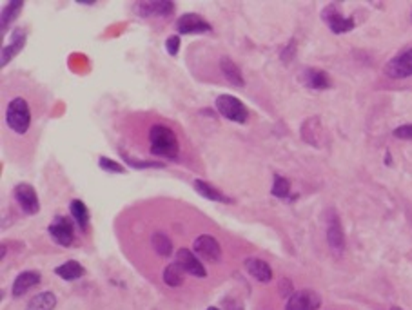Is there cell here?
Returning a JSON list of instances; mask_svg holds the SVG:
<instances>
[{"instance_id":"obj_12","label":"cell","mask_w":412,"mask_h":310,"mask_svg":"<svg viewBox=\"0 0 412 310\" xmlns=\"http://www.w3.org/2000/svg\"><path fill=\"white\" fill-rule=\"evenodd\" d=\"M327 242H329L330 251L335 254H341L345 249V236L341 223H339L338 216H330L329 223H327Z\"/></svg>"},{"instance_id":"obj_28","label":"cell","mask_w":412,"mask_h":310,"mask_svg":"<svg viewBox=\"0 0 412 310\" xmlns=\"http://www.w3.org/2000/svg\"><path fill=\"white\" fill-rule=\"evenodd\" d=\"M165 49H167V53H169L171 57H176V55H178V49H180L178 35H173V37H169V39L165 40Z\"/></svg>"},{"instance_id":"obj_11","label":"cell","mask_w":412,"mask_h":310,"mask_svg":"<svg viewBox=\"0 0 412 310\" xmlns=\"http://www.w3.org/2000/svg\"><path fill=\"white\" fill-rule=\"evenodd\" d=\"M176 263L182 267V271L191 274V276L194 278L207 276V271L204 269V265H202V262L198 260V256L193 254L189 249H180V251L176 252Z\"/></svg>"},{"instance_id":"obj_9","label":"cell","mask_w":412,"mask_h":310,"mask_svg":"<svg viewBox=\"0 0 412 310\" xmlns=\"http://www.w3.org/2000/svg\"><path fill=\"white\" fill-rule=\"evenodd\" d=\"M321 19L325 20V24L329 26L330 31L336 35L347 33V31L354 30V20L350 19V17L341 15L336 6H327V8L321 11Z\"/></svg>"},{"instance_id":"obj_4","label":"cell","mask_w":412,"mask_h":310,"mask_svg":"<svg viewBox=\"0 0 412 310\" xmlns=\"http://www.w3.org/2000/svg\"><path fill=\"white\" fill-rule=\"evenodd\" d=\"M194 254L200 258V260H204V262H211L216 263L222 260V247H220V243L216 238L209 236V234H202L194 240L193 243Z\"/></svg>"},{"instance_id":"obj_10","label":"cell","mask_w":412,"mask_h":310,"mask_svg":"<svg viewBox=\"0 0 412 310\" xmlns=\"http://www.w3.org/2000/svg\"><path fill=\"white\" fill-rule=\"evenodd\" d=\"M13 196H15L17 204L20 205V209H22L26 214L33 216V214H37L40 211V204H39V196H37V191H35L30 184H19V185H17Z\"/></svg>"},{"instance_id":"obj_25","label":"cell","mask_w":412,"mask_h":310,"mask_svg":"<svg viewBox=\"0 0 412 310\" xmlns=\"http://www.w3.org/2000/svg\"><path fill=\"white\" fill-rule=\"evenodd\" d=\"M22 8H24V2H10V4L2 10V20H0V24H2V35L8 31V26L19 17Z\"/></svg>"},{"instance_id":"obj_5","label":"cell","mask_w":412,"mask_h":310,"mask_svg":"<svg viewBox=\"0 0 412 310\" xmlns=\"http://www.w3.org/2000/svg\"><path fill=\"white\" fill-rule=\"evenodd\" d=\"M48 231L49 236L53 238L55 242L62 245V247H69L75 242V225L66 216H57L55 222L49 225Z\"/></svg>"},{"instance_id":"obj_15","label":"cell","mask_w":412,"mask_h":310,"mask_svg":"<svg viewBox=\"0 0 412 310\" xmlns=\"http://www.w3.org/2000/svg\"><path fill=\"white\" fill-rule=\"evenodd\" d=\"M40 280H42V278H40L39 272H35V271L20 272L19 276L15 278V281H13V289H11V291H13V296H15V298H20V296L30 291V289L39 285Z\"/></svg>"},{"instance_id":"obj_7","label":"cell","mask_w":412,"mask_h":310,"mask_svg":"<svg viewBox=\"0 0 412 310\" xmlns=\"http://www.w3.org/2000/svg\"><path fill=\"white\" fill-rule=\"evenodd\" d=\"M321 305L320 296L310 289L292 292L291 298L287 300L285 310H318Z\"/></svg>"},{"instance_id":"obj_8","label":"cell","mask_w":412,"mask_h":310,"mask_svg":"<svg viewBox=\"0 0 412 310\" xmlns=\"http://www.w3.org/2000/svg\"><path fill=\"white\" fill-rule=\"evenodd\" d=\"M383 71H385L388 78L412 77V49H407V51H403L397 57L388 60Z\"/></svg>"},{"instance_id":"obj_16","label":"cell","mask_w":412,"mask_h":310,"mask_svg":"<svg viewBox=\"0 0 412 310\" xmlns=\"http://www.w3.org/2000/svg\"><path fill=\"white\" fill-rule=\"evenodd\" d=\"M135 8L142 17H165L175 11V4L173 2H165V0H160V2H140Z\"/></svg>"},{"instance_id":"obj_32","label":"cell","mask_w":412,"mask_h":310,"mask_svg":"<svg viewBox=\"0 0 412 310\" xmlns=\"http://www.w3.org/2000/svg\"><path fill=\"white\" fill-rule=\"evenodd\" d=\"M391 310H402V309H397V307H393V309H391Z\"/></svg>"},{"instance_id":"obj_3","label":"cell","mask_w":412,"mask_h":310,"mask_svg":"<svg viewBox=\"0 0 412 310\" xmlns=\"http://www.w3.org/2000/svg\"><path fill=\"white\" fill-rule=\"evenodd\" d=\"M216 109H218L222 117H225L231 122H236V124H245L249 118L247 107L243 106L233 95H220L216 98Z\"/></svg>"},{"instance_id":"obj_20","label":"cell","mask_w":412,"mask_h":310,"mask_svg":"<svg viewBox=\"0 0 412 310\" xmlns=\"http://www.w3.org/2000/svg\"><path fill=\"white\" fill-rule=\"evenodd\" d=\"M55 307H57V296L53 292H40L31 298L26 310H55Z\"/></svg>"},{"instance_id":"obj_31","label":"cell","mask_w":412,"mask_h":310,"mask_svg":"<svg viewBox=\"0 0 412 310\" xmlns=\"http://www.w3.org/2000/svg\"><path fill=\"white\" fill-rule=\"evenodd\" d=\"M207 310H220V309H216V307H209Z\"/></svg>"},{"instance_id":"obj_1","label":"cell","mask_w":412,"mask_h":310,"mask_svg":"<svg viewBox=\"0 0 412 310\" xmlns=\"http://www.w3.org/2000/svg\"><path fill=\"white\" fill-rule=\"evenodd\" d=\"M149 146L151 153L162 158L176 160L178 158V140L173 129L156 124L149 129Z\"/></svg>"},{"instance_id":"obj_17","label":"cell","mask_w":412,"mask_h":310,"mask_svg":"<svg viewBox=\"0 0 412 310\" xmlns=\"http://www.w3.org/2000/svg\"><path fill=\"white\" fill-rule=\"evenodd\" d=\"M301 82H303L306 88L318 89V91L330 88L329 77H327V73L321 71V69H306V71L301 73Z\"/></svg>"},{"instance_id":"obj_19","label":"cell","mask_w":412,"mask_h":310,"mask_svg":"<svg viewBox=\"0 0 412 310\" xmlns=\"http://www.w3.org/2000/svg\"><path fill=\"white\" fill-rule=\"evenodd\" d=\"M220 69H222V75L225 77L227 82H231L233 86H236V88H243V86H245L242 71H240V68H238L236 64L229 59V57H223V59L220 60Z\"/></svg>"},{"instance_id":"obj_6","label":"cell","mask_w":412,"mask_h":310,"mask_svg":"<svg viewBox=\"0 0 412 310\" xmlns=\"http://www.w3.org/2000/svg\"><path fill=\"white\" fill-rule=\"evenodd\" d=\"M175 28L182 35H204L211 33V30H213L207 20L202 19L196 13H184L176 20Z\"/></svg>"},{"instance_id":"obj_30","label":"cell","mask_w":412,"mask_h":310,"mask_svg":"<svg viewBox=\"0 0 412 310\" xmlns=\"http://www.w3.org/2000/svg\"><path fill=\"white\" fill-rule=\"evenodd\" d=\"M122 156H124V160L131 165V167H135V169H138V167H142V169H144V167H162V164H158V162H136L135 158H129L126 153H122Z\"/></svg>"},{"instance_id":"obj_27","label":"cell","mask_w":412,"mask_h":310,"mask_svg":"<svg viewBox=\"0 0 412 310\" xmlns=\"http://www.w3.org/2000/svg\"><path fill=\"white\" fill-rule=\"evenodd\" d=\"M100 167H102L104 171H107V173H117V175L124 173V165L117 164L115 160H109V158H106V156L100 158Z\"/></svg>"},{"instance_id":"obj_14","label":"cell","mask_w":412,"mask_h":310,"mask_svg":"<svg viewBox=\"0 0 412 310\" xmlns=\"http://www.w3.org/2000/svg\"><path fill=\"white\" fill-rule=\"evenodd\" d=\"M243 265H245V271L260 283H269L272 280V269L260 258H247Z\"/></svg>"},{"instance_id":"obj_26","label":"cell","mask_w":412,"mask_h":310,"mask_svg":"<svg viewBox=\"0 0 412 310\" xmlns=\"http://www.w3.org/2000/svg\"><path fill=\"white\" fill-rule=\"evenodd\" d=\"M271 193L272 196H277V198H287L289 193H291V184H289V180H285L280 175L274 176V184H272Z\"/></svg>"},{"instance_id":"obj_23","label":"cell","mask_w":412,"mask_h":310,"mask_svg":"<svg viewBox=\"0 0 412 310\" xmlns=\"http://www.w3.org/2000/svg\"><path fill=\"white\" fill-rule=\"evenodd\" d=\"M164 283L169 287H180L184 283V271L178 263H169L164 269Z\"/></svg>"},{"instance_id":"obj_29","label":"cell","mask_w":412,"mask_h":310,"mask_svg":"<svg viewBox=\"0 0 412 310\" xmlns=\"http://www.w3.org/2000/svg\"><path fill=\"white\" fill-rule=\"evenodd\" d=\"M393 135L396 136V138H400V140H412V124H405V126L396 127Z\"/></svg>"},{"instance_id":"obj_2","label":"cell","mask_w":412,"mask_h":310,"mask_svg":"<svg viewBox=\"0 0 412 310\" xmlns=\"http://www.w3.org/2000/svg\"><path fill=\"white\" fill-rule=\"evenodd\" d=\"M6 124L17 135H26L31 126L30 106L24 98H13L6 109Z\"/></svg>"},{"instance_id":"obj_21","label":"cell","mask_w":412,"mask_h":310,"mask_svg":"<svg viewBox=\"0 0 412 310\" xmlns=\"http://www.w3.org/2000/svg\"><path fill=\"white\" fill-rule=\"evenodd\" d=\"M55 272H57V276H60L62 280L75 281V280H80L86 271H84V267L80 265V263L75 262V260H71V262H66L64 265L57 267V269H55Z\"/></svg>"},{"instance_id":"obj_24","label":"cell","mask_w":412,"mask_h":310,"mask_svg":"<svg viewBox=\"0 0 412 310\" xmlns=\"http://www.w3.org/2000/svg\"><path fill=\"white\" fill-rule=\"evenodd\" d=\"M151 243H153V249L156 251V254H160L164 258H169L171 252H173V243L167 238V234L164 233H155L151 236Z\"/></svg>"},{"instance_id":"obj_13","label":"cell","mask_w":412,"mask_h":310,"mask_svg":"<svg viewBox=\"0 0 412 310\" xmlns=\"http://www.w3.org/2000/svg\"><path fill=\"white\" fill-rule=\"evenodd\" d=\"M26 44V31L22 28H17L13 33H11L10 42L2 48V68H4L6 64L10 62L15 55H19L22 49H24Z\"/></svg>"},{"instance_id":"obj_18","label":"cell","mask_w":412,"mask_h":310,"mask_svg":"<svg viewBox=\"0 0 412 310\" xmlns=\"http://www.w3.org/2000/svg\"><path fill=\"white\" fill-rule=\"evenodd\" d=\"M193 185H194V189H196V193H198L200 196H204L205 200H211V202H220V204H231V202H233V200L229 198V196H225L222 191L216 189L214 185L204 182V180H194Z\"/></svg>"},{"instance_id":"obj_22","label":"cell","mask_w":412,"mask_h":310,"mask_svg":"<svg viewBox=\"0 0 412 310\" xmlns=\"http://www.w3.org/2000/svg\"><path fill=\"white\" fill-rule=\"evenodd\" d=\"M69 211H71V216H73L75 223H77L78 227L86 231L89 225V211L86 207L82 200H73L71 205H69Z\"/></svg>"}]
</instances>
